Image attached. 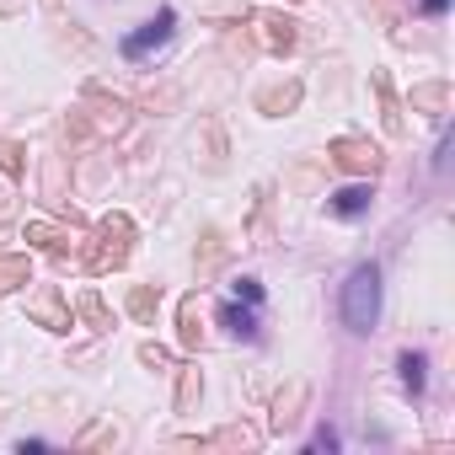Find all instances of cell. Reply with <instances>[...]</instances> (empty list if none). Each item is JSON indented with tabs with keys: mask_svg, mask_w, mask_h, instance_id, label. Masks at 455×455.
<instances>
[{
	"mask_svg": "<svg viewBox=\"0 0 455 455\" xmlns=\"http://www.w3.org/2000/svg\"><path fill=\"white\" fill-rule=\"evenodd\" d=\"M33 279V258H0V295Z\"/></svg>",
	"mask_w": 455,
	"mask_h": 455,
	"instance_id": "cb8c5ba5",
	"label": "cell"
},
{
	"mask_svg": "<svg viewBox=\"0 0 455 455\" xmlns=\"http://www.w3.org/2000/svg\"><path fill=\"white\" fill-rule=\"evenodd\" d=\"M220 263H225V236H220V225H204L198 252H193V268H198V279H209Z\"/></svg>",
	"mask_w": 455,
	"mask_h": 455,
	"instance_id": "9a60e30c",
	"label": "cell"
},
{
	"mask_svg": "<svg viewBox=\"0 0 455 455\" xmlns=\"http://www.w3.org/2000/svg\"><path fill=\"white\" fill-rule=\"evenodd\" d=\"M327 156H332V166H338V172H354V177H375V172L386 166L380 145H370L364 134H338V140L327 145Z\"/></svg>",
	"mask_w": 455,
	"mask_h": 455,
	"instance_id": "3957f363",
	"label": "cell"
},
{
	"mask_svg": "<svg viewBox=\"0 0 455 455\" xmlns=\"http://www.w3.org/2000/svg\"><path fill=\"white\" fill-rule=\"evenodd\" d=\"M28 316H33L38 327H49V332H70V327H76V316H70V306L60 300V290H44V295H33Z\"/></svg>",
	"mask_w": 455,
	"mask_h": 455,
	"instance_id": "ba28073f",
	"label": "cell"
},
{
	"mask_svg": "<svg viewBox=\"0 0 455 455\" xmlns=\"http://www.w3.org/2000/svg\"><path fill=\"white\" fill-rule=\"evenodd\" d=\"M172 28H177V12H172V6H161L140 33H129V38H124V60H145L150 49H161V44L172 38Z\"/></svg>",
	"mask_w": 455,
	"mask_h": 455,
	"instance_id": "277c9868",
	"label": "cell"
},
{
	"mask_svg": "<svg viewBox=\"0 0 455 455\" xmlns=\"http://www.w3.org/2000/svg\"><path fill=\"white\" fill-rule=\"evenodd\" d=\"M370 86H375V97H380V124H386V134H407V118H402V102H396V92H391V76L386 70H370Z\"/></svg>",
	"mask_w": 455,
	"mask_h": 455,
	"instance_id": "8fae6325",
	"label": "cell"
},
{
	"mask_svg": "<svg viewBox=\"0 0 455 455\" xmlns=\"http://www.w3.org/2000/svg\"><path fill=\"white\" fill-rule=\"evenodd\" d=\"M0 172H6L12 182H22V172H28V145H22V140H6V134H0Z\"/></svg>",
	"mask_w": 455,
	"mask_h": 455,
	"instance_id": "ffe728a7",
	"label": "cell"
},
{
	"mask_svg": "<svg viewBox=\"0 0 455 455\" xmlns=\"http://www.w3.org/2000/svg\"><path fill=\"white\" fill-rule=\"evenodd\" d=\"M258 28H263V49H268V54H279V60H284V54H295V44H300V22H295V17L268 12Z\"/></svg>",
	"mask_w": 455,
	"mask_h": 455,
	"instance_id": "52a82bcc",
	"label": "cell"
},
{
	"mask_svg": "<svg viewBox=\"0 0 455 455\" xmlns=\"http://www.w3.org/2000/svg\"><path fill=\"white\" fill-rule=\"evenodd\" d=\"M198 391H204L198 364H182V370H177V402H172V407H177V412H193V407H198Z\"/></svg>",
	"mask_w": 455,
	"mask_h": 455,
	"instance_id": "d6986e66",
	"label": "cell"
},
{
	"mask_svg": "<svg viewBox=\"0 0 455 455\" xmlns=\"http://www.w3.org/2000/svg\"><path fill=\"white\" fill-rule=\"evenodd\" d=\"M252 236H258L252 247H268V182L258 188V225H252Z\"/></svg>",
	"mask_w": 455,
	"mask_h": 455,
	"instance_id": "484cf974",
	"label": "cell"
},
{
	"mask_svg": "<svg viewBox=\"0 0 455 455\" xmlns=\"http://www.w3.org/2000/svg\"><path fill=\"white\" fill-rule=\"evenodd\" d=\"M306 396H311V386H306V380H290V386L274 396V418H268V428H274V434H290V428L300 423V412H306Z\"/></svg>",
	"mask_w": 455,
	"mask_h": 455,
	"instance_id": "8992f818",
	"label": "cell"
},
{
	"mask_svg": "<svg viewBox=\"0 0 455 455\" xmlns=\"http://www.w3.org/2000/svg\"><path fill=\"white\" fill-rule=\"evenodd\" d=\"M300 97H306V86H300V81L263 86V92H258V113H263V118H284V113H295V108H300Z\"/></svg>",
	"mask_w": 455,
	"mask_h": 455,
	"instance_id": "9c48e42d",
	"label": "cell"
},
{
	"mask_svg": "<svg viewBox=\"0 0 455 455\" xmlns=\"http://www.w3.org/2000/svg\"><path fill=\"white\" fill-rule=\"evenodd\" d=\"M444 6H450V0H423L418 12H423V17H444Z\"/></svg>",
	"mask_w": 455,
	"mask_h": 455,
	"instance_id": "f546056e",
	"label": "cell"
},
{
	"mask_svg": "<svg viewBox=\"0 0 455 455\" xmlns=\"http://www.w3.org/2000/svg\"><path fill=\"white\" fill-rule=\"evenodd\" d=\"M177 343H182L188 354L204 348V311H198V295H182V306H177Z\"/></svg>",
	"mask_w": 455,
	"mask_h": 455,
	"instance_id": "7c38bea8",
	"label": "cell"
},
{
	"mask_svg": "<svg viewBox=\"0 0 455 455\" xmlns=\"http://www.w3.org/2000/svg\"><path fill=\"white\" fill-rule=\"evenodd\" d=\"M22 6L28 0H0V17H22Z\"/></svg>",
	"mask_w": 455,
	"mask_h": 455,
	"instance_id": "4dcf8cb0",
	"label": "cell"
},
{
	"mask_svg": "<svg viewBox=\"0 0 455 455\" xmlns=\"http://www.w3.org/2000/svg\"><path fill=\"white\" fill-rule=\"evenodd\" d=\"M156 311H161V284H134L129 290V316L134 322H156Z\"/></svg>",
	"mask_w": 455,
	"mask_h": 455,
	"instance_id": "ac0fdd59",
	"label": "cell"
},
{
	"mask_svg": "<svg viewBox=\"0 0 455 455\" xmlns=\"http://www.w3.org/2000/svg\"><path fill=\"white\" fill-rule=\"evenodd\" d=\"M28 242L33 247H44L49 258H70V231H60V225H49V220H28Z\"/></svg>",
	"mask_w": 455,
	"mask_h": 455,
	"instance_id": "5bb4252c",
	"label": "cell"
},
{
	"mask_svg": "<svg viewBox=\"0 0 455 455\" xmlns=\"http://www.w3.org/2000/svg\"><path fill=\"white\" fill-rule=\"evenodd\" d=\"M343 322L354 332H375L380 322V268L375 263H359L343 284Z\"/></svg>",
	"mask_w": 455,
	"mask_h": 455,
	"instance_id": "7a4b0ae2",
	"label": "cell"
},
{
	"mask_svg": "<svg viewBox=\"0 0 455 455\" xmlns=\"http://www.w3.org/2000/svg\"><path fill=\"white\" fill-rule=\"evenodd\" d=\"M177 444H188V450H258V434L247 423H225L209 439H177Z\"/></svg>",
	"mask_w": 455,
	"mask_h": 455,
	"instance_id": "30bf717a",
	"label": "cell"
},
{
	"mask_svg": "<svg viewBox=\"0 0 455 455\" xmlns=\"http://www.w3.org/2000/svg\"><path fill=\"white\" fill-rule=\"evenodd\" d=\"M44 12H65V0H44Z\"/></svg>",
	"mask_w": 455,
	"mask_h": 455,
	"instance_id": "1f68e13d",
	"label": "cell"
},
{
	"mask_svg": "<svg viewBox=\"0 0 455 455\" xmlns=\"http://www.w3.org/2000/svg\"><path fill=\"white\" fill-rule=\"evenodd\" d=\"M108 444H118V428H113L108 418H97V423H86V428L76 434V450H108Z\"/></svg>",
	"mask_w": 455,
	"mask_h": 455,
	"instance_id": "7402d4cb",
	"label": "cell"
},
{
	"mask_svg": "<svg viewBox=\"0 0 455 455\" xmlns=\"http://www.w3.org/2000/svg\"><path fill=\"white\" fill-rule=\"evenodd\" d=\"M220 327L231 332V338H242V343H258V316L247 306H225L220 311Z\"/></svg>",
	"mask_w": 455,
	"mask_h": 455,
	"instance_id": "e0dca14e",
	"label": "cell"
},
{
	"mask_svg": "<svg viewBox=\"0 0 455 455\" xmlns=\"http://www.w3.org/2000/svg\"><path fill=\"white\" fill-rule=\"evenodd\" d=\"M412 108L428 113V118H444V113H450V81H423V86H412Z\"/></svg>",
	"mask_w": 455,
	"mask_h": 455,
	"instance_id": "2e32d148",
	"label": "cell"
},
{
	"mask_svg": "<svg viewBox=\"0 0 455 455\" xmlns=\"http://www.w3.org/2000/svg\"><path fill=\"white\" fill-rule=\"evenodd\" d=\"M76 311H81V322H86L92 332H108V327H113V316H108V306H102V295H97V290H86V295L76 300Z\"/></svg>",
	"mask_w": 455,
	"mask_h": 455,
	"instance_id": "44dd1931",
	"label": "cell"
},
{
	"mask_svg": "<svg viewBox=\"0 0 455 455\" xmlns=\"http://www.w3.org/2000/svg\"><path fill=\"white\" fill-rule=\"evenodd\" d=\"M370 204H375V188H370V182H354V188H338V193L327 198V209H332L338 220H359V214H364Z\"/></svg>",
	"mask_w": 455,
	"mask_h": 455,
	"instance_id": "4fadbf2b",
	"label": "cell"
},
{
	"mask_svg": "<svg viewBox=\"0 0 455 455\" xmlns=\"http://www.w3.org/2000/svg\"><path fill=\"white\" fill-rule=\"evenodd\" d=\"M198 134H204V145H209V156H204L209 172H220V166H225V129H220V118H204Z\"/></svg>",
	"mask_w": 455,
	"mask_h": 455,
	"instance_id": "603a6c76",
	"label": "cell"
},
{
	"mask_svg": "<svg viewBox=\"0 0 455 455\" xmlns=\"http://www.w3.org/2000/svg\"><path fill=\"white\" fill-rule=\"evenodd\" d=\"M134 252V220L129 214H108L97 220V236H92V252H86V274H118Z\"/></svg>",
	"mask_w": 455,
	"mask_h": 455,
	"instance_id": "6da1fadb",
	"label": "cell"
},
{
	"mask_svg": "<svg viewBox=\"0 0 455 455\" xmlns=\"http://www.w3.org/2000/svg\"><path fill=\"white\" fill-rule=\"evenodd\" d=\"M231 290H236V300H247V306H258V300H263V279H252V274L231 279Z\"/></svg>",
	"mask_w": 455,
	"mask_h": 455,
	"instance_id": "4316f807",
	"label": "cell"
},
{
	"mask_svg": "<svg viewBox=\"0 0 455 455\" xmlns=\"http://www.w3.org/2000/svg\"><path fill=\"white\" fill-rule=\"evenodd\" d=\"M423 370H428V364H423V354H402V386H407L412 396L423 391Z\"/></svg>",
	"mask_w": 455,
	"mask_h": 455,
	"instance_id": "d4e9b609",
	"label": "cell"
},
{
	"mask_svg": "<svg viewBox=\"0 0 455 455\" xmlns=\"http://www.w3.org/2000/svg\"><path fill=\"white\" fill-rule=\"evenodd\" d=\"M140 364H150V370H172V354H166L161 343H140Z\"/></svg>",
	"mask_w": 455,
	"mask_h": 455,
	"instance_id": "83f0119b",
	"label": "cell"
},
{
	"mask_svg": "<svg viewBox=\"0 0 455 455\" xmlns=\"http://www.w3.org/2000/svg\"><path fill=\"white\" fill-rule=\"evenodd\" d=\"M311 444H316V450H338V434H332V428H322V434H316Z\"/></svg>",
	"mask_w": 455,
	"mask_h": 455,
	"instance_id": "f1b7e54d",
	"label": "cell"
},
{
	"mask_svg": "<svg viewBox=\"0 0 455 455\" xmlns=\"http://www.w3.org/2000/svg\"><path fill=\"white\" fill-rule=\"evenodd\" d=\"M86 102H92V108H81V113L97 124V134H118V129H124V113H129V108H124V97H108L102 81H86Z\"/></svg>",
	"mask_w": 455,
	"mask_h": 455,
	"instance_id": "5b68a950",
	"label": "cell"
}]
</instances>
